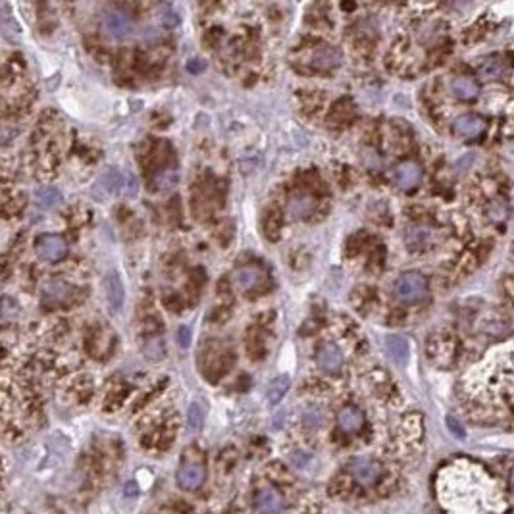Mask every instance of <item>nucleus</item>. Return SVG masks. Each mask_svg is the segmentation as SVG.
I'll list each match as a JSON object with an SVG mask.
<instances>
[{
	"instance_id": "14",
	"label": "nucleus",
	"mask_w": 514,
	"mask_h": 514,
	"mask_svg": "<svg viewBox=\"0 0 514 514\" xmlns=\"http://www.w3.org/2000/svg\"><path fill=\"white\" fill-rule=\"evenodd\" d=\"M385 348H387V355L395 364L403 366L407 364L408 360V341L401 335H389L385 339Z\"/></svg>"
},
{
	"instance_id": "27",
	"label": "nucleus",
	"mask_w": 514,
	"mask_h": 514,
	"mask_svg": "<svg viewBox=\"0 0 514 514\" xmlns=\"http://www.w3.org/2000/svg\"><path fill=\"white\" fill-rule=\"evenodd\" d=\"M139 493V488H137V483L135 481H129L127 485H125V495H129V497H135Z\"/></svg>"
},
{
	"instance_id": "3",
	"label": "nucleus",
	"mask_w": 514,
	"mask_h": 514,
	"mask_svg": "<svg viewBox=\"0 0 514 514\" xmlns=\"http://www.w3.org/2000/svg\"><path fill=\"white\" fill-rule=\"evenodd\" d=\"M348 470H351L355 480L360 481V483H366V485L376 483V480L382 476V466H380V463H376V460L368 458V456L353 458L351 465H348Z\"/></svg>"
},
{
	"instance_id": "15",
	"label": "nucleus",
	"mask_w": 514,
	"mask_h": 514,
	"mask_svg": "<svg viewBox=\"0 0 514 514\" xmlns=\"http://www.w3.org/2000/svg\"><path fill=\"white\" fill-rule=\"evenodd\" d=\"M337 424L343 431H358L364 424V415L357 407H343L337 415Z\"/></svg>"
},
{
	"instance_id": "10",
	"label": "nucleus",
	"mask_w": 514,
	"mask_h": 514,
	"mask_svg": "<svg viewBox=\"0 0 514 514\" xmlns=\"http://www.w3.org/2000/svg\"><path fill=\"white\" fill-rule=\"evenodd\" d=\"M453 129L458 137H465V139H474L483 131V120L476 114H463L455 120Z\"/></svg>"
},
{
	"instance_id": "16",
	"label": "nucleus",
	"mask_w": 514,
	"mask_h": 514,
	"mask_svg": "<svg viewBox=\"0 0 514 514\" xmlns=\"http://www.w3.org/2000/svg\"><path fill=\"white\" fill-rule=\"evenodd\" d=\"M451 91L456 99L472 100L480 95V85L476 83L472 77H456L451 83Z\"/></svg>"
},
{
	"instance_id": "22",
	"label": "nucleus",
	"mask_w": 514,
	"mask_h": 514,
	"mask_svg": "<svg viewBox=\"0 0 514 514\" xmlns=\"http://www.w3.org/2000/svg\"><path fill=\"white\" fill-rule=\"evenodd\" d=\"M323 418H326V415H323V410L318 405H310L305 410V415H303V420H305L308 428H320L323 424Z\"/></svg>"
},
{
	"instance_id": "8",
	"label": "nucleus",
	"mask_w": 514,
	"mask_h": 514,
	"mask_svg": "<svg viewBox=\"0 0 514 514\" xmlns=\"http://www.w3.org/2000/svg\"><path fill=\"white\" fill-rule=\"evenodd\" d=\"M420 179H422V170L412 160H407L395 168V183L401 189H415Z\"/></svg>"
},
{
	"instance_id": "17",
	"label": "nucleus",
	"mask_w": 514,
	"mask_h": 514,
	"mask_svg": "<svg viewBox=\"0 0 514 514\" xmlns=\"http://www.w3.org/2000/svg\"><path fill=\"white\" fill-rule=\"evenodd\" d=\"M430 235H431V230L430 227H426V225H412V227H408L407 233H405V243H407L408 249H422L424 245L430 241Z\"/></svg>"
},
{
	"instance_id": "20",
	"label": "nucleus",
	"mask_w": 514,
	"mask_h": 514,
	"mask_svg": "<svg viewBox=\"0 0 514 514\" xmlns=\"http://www.w3.org/2000/svg\"><path fill=\"white\" fill-rule=\"evenodd\" d=\"M35 200H37V204L41 208H54L56 204H60V200H62V193L56 189V187H41L39 191L35 193Z\"/></svg>"
},
{
	"instance_id": "28",
	"label": "nucleus",
	"mask_w": 514,
	"mask_h": 514,
	"mask_svg": "<svg viewBox=\"0 0 514 514\" xmlns=\"http://www.w3.org/2000/svg\"><path fill=\"white\" fill-rule=\"evenodd\" d=\"M291 458H293V463H295V465H300V466L305 465V460H308V456H303L300 453L299 455H293Z\"/></svg>"
},
{
	"instance_id": "1",
	"label": "nucleus",
	"mask_w": 514,
	"mask_h": 514,
	"mask_svg": "<svg viewBox=\"0 0 514 514\" xmlns=\"http://www.w3.org/2000/svg\"><path fill=\"white\" fill-rule=\"evenodd\" d=\"M395 297H397L401 303H407V305H412V303H418L426 297V291H428V282L422 274L418 272H407V274L399 275L397 282H395Z\"/></svg>"
},
{
	"instance_id": "21",
	"label": "nucleus",
	"mask_w": 514,
	"mask_h": 514,
	"mask_svg": "<svg viewBox=\"0 0 514 514\" xmlns=\"http://www.w3.org/2000/svg\"><path fill=\"white\" fill-rule=\"evenodd\" d=\"M202 422H204V410H202L199 403H193L189 410H187V428L193 433H197L202 428Z\"/></svg>"
},
{
	"instance_id": "18",
	"label": "nucleus",
	"mask_w": 514,
	"mask_h": 514,
	"mask_svg": "<svg viewBox=\"0 0 514 514\" xmlns=\"http://www.w3.org/2000/svg\"><path fill=\"white\" fill-rule=\"evenodd\" d=\"M478 72L485 79H499L503 75V72H505V62L499 58V56H485L483 60H480Z\"/></svg>"
},
{
	"instance_id": "2",
	"label": "nucleus",
	"mask_w": 514,
	"mask_h": 514,
	"mask_svg": "<svg viewBox=\"0 0 514 514\" xmlns=\"http://www.w3.org/2000/svg\"><path fill=\"white\" fill-rule=\"evenodd\" d=\"M35 249H37V255L42 260H47V262H58V260L66 257L67 243L60 235H42V237L37 239Z\"/></svg>"
},
{
	"instance_id": "23",
	"label": "nucleus",
	"mask_w": 514,
	"mask_h": 514,
	"mask_svg": "<svg viewBox=\"0 0 514 514\" xmlns=\"http://www.w3.org/2000/svg\"><path fill=\"white\" fill-rule=\"evenodd\" d=\"M175 182H177V172L172 170V168H170V170H164L162 174L158 175V179H156L158 187H160V189H168V187H172Z\"/></svg>"
},
{
	"instance_id": "11",
	"label": "nucleus",
	"mask_w": 514,
	"mask_h": 514,
	"mask_svg": "<svg viewBox=\"0 0 514 514\" xmlns=\"http://www.w3.org/2000/svg\"><path fill=\"white\" fill-rule=\"evenodd\" d=\"M257 506L260 513L280 514L283 511V499L280 495V491H275L274 488L260 490L257 495Z\"/></svg>"
},
{
	"instance_id": "12",
	"label": "nucleus",
	"mask_w": 514,
	"mask_h": 514,
	"mask_svg": "<svg viewBox=\"0 0 514 514\" xmlns=\"http://www.w3.org/2000/svg\"><path fill=\"white\" fill-rule=\"evenodd\" d=\"M262 282V272L258 266H243L233 274V285L241 291H249Z\"/></svg>"
},
{
	"instance_id": "5",
	"label": "nucleus",
	"mask_w": 514,
	"mask_h": 514,
	"mask_svg": "<svg viewBox=\"0 0 514 514\" xmlns=\"http://www.w3.org/2000/svg\"><path fill=\"white\" fill-rule=\"evenodd\" d=\"M204 466L200 463H183L177 470V483L185 491H193L202 485L204 481Z\"/></svg>"
},
{
	"instance_id": "4",
	"label": "nucleus",
	"mask_w": 514,
	"mask_h": 514,
	"mask_svg": "<svg viewBox=\"0 0 514 514\" xmlns=\"http://www.w3.org/2000/svg\"><path fill=\"white\" fill-rule=\"evenodd\" d=\"M131 19L124 12L112 10V12H108L102 17V29L112 39H124V37H127L129 31H131Z\"/></svg>"
},
{
	"instance_id": "19",
	"label": "nucleus",
	"mask_w": 514,
	"mask_h": 514,
	"mask_svg": "<svg viewBox=\"0 0 514 514\" xmlns=\"http://www.w3.org/2000/svg\"><path fill=\"white\" fill-rule=\"evenodd\" d=\"M289 385H291V380L287 376H280V378H275L274 382L270 383V387H268V405H278L283 397H285V393L289 391Z\"/></svg>"
},
{
	"instance_id": "25",
	"label": "nucleus",
	"mask_w": 514,
	"mask_h": 514,
	"mask_svg": "<svg viewBox=\"0 0 514 514\" xmlns=\"http://www.w3.org/2000/svg\"><path fill=\"white\" fill-rule=\"evenodd\" d=\"M177 343H179L183 348L189 347V343H191V330H189L187 326H182V328L177 330Z\"/></svg>"
},
{
	"instance_id": "13",
	"label": "nucleus",
	"mask_w": 514,
	"mask_h": 514,
	"mask_svg": "<svg viewBox=\"0 0 514 514\" xmlns=\"http://www.w3.org/2000/svg\"><path fill=\"white\" fill-rule=\"evenodd\" d=\"M312 210H314V199L305 193L293 195L287 202V212L293 220H307L312 214Z\"/></svg>"
},
{
	"instance_id": "6",
	"label": "nucleus",
	"mask_w": 514,
	"mask_h": 514,
	"mask_svg": "<svg viewBox=\"0 0 514 514\" xmlns=\"http://www.w3.org/2000/svg\"><path fill=\"white\" fill-rule=\"evenodd\" d=\"M318 368L322 372L333 374L339 370L343 366V353L335 343H326L320 351H318V357H316Z\"/></svg>"
},
{
	"instance_id": "26",
	"label": "nucleus",
	"mask_w": 514,
	"mask_h": 514,
	"mask_svg": "<svg viewBox=\"0 0 514 514\" xmlns=\"http://www.w3.org/2000/svg\"><path fill=\"white\" fill-rule=\"evenodd\" d=\"M202 67H204V62H200V60H193V62H189V64H187V70H189V72H193V74L200 72Z\"/></svg>"
},
{
	"instance_id": "24",
	"label": "nucleus",
	"mask_w": 514,
	"mask_h": 514,
	"mask_svg": "<svg viewBox=\"0 0 514 514\" xmlns=\"http://www.w3.org/2000/svg\"><path fill=\"white\" fill-rule=\"evenodd\" d=\"M447 428L453 431V435H456L458 440H465V435H466L465 426L458 422L456 418H453V416H447Z\"/></svg>"
},
{
	"instance_id": "9",
	"label": "nucleus",
	"mask_w": 514,
	"mask_h": 514,
	"mask_svg": "<svg viewBox=\"0 0 514 514\" xmlns=\"http://www.w3.org/2000/svg\"><path fill=\"white\" fill-rule=\"evenodd\" d=\"M104 293H106V300L112 310H120L124 307L125 300V289L124 283L120 280V275L110 272V274L104 278Z\"/></svg>"
},
{
	"instance_id": "7",
	"label": "nucleus",
	"mask_w": 514,
	"mask_h": 514,
	"mask_svg": "<svg viewBox=\"0 0 514 514\" xmlns=\"http://www.w3.org/2000/svg\"><path fill=\"white\" fill-rule=\"evenodd\" d=\"M343 62V54H341L339 49L335 47H318V49L312 52V58H310V64L316 67V70H333V67L341 66Z\"/></svg>"
}]
</instances>
